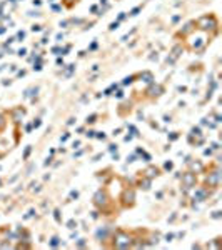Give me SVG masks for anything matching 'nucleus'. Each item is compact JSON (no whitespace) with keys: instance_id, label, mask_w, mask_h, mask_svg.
Returning <instances> with one entry per match:
<instances>
[{"instance_id":"obj_5","label":"nucleus","mask_w":222,"mask_h":250,"mask_svg":"<svg viewBox=\"0 0 222 250\" xmlns=\"http://www.w3.org/2000/svg\"><path fill=\"white\" fill-rule=\"evenodd\" d=\"M145 173H147V177H150V178H152V177H157V175H159V170H157V168H154V167H150V168H147V170H145Z\"/></svg>"},{"instance_id":"obj_6","label":"nucleus","mask_w":222,"mask_h":250,"mask_svg":"<svg viewBox=\"0 0 222 250\" xmlns=\"http://www.w3.org/2000/svg\"><path fill=\"white\" fill-rule=\"evenodd\" d=\"M50 243H52L54 247H55V245H59V238H52V242H50Z\"/></svg>"},{"instance_id":"obj_1","label":"nucleus","mask_w":222,"mask_h":250,"mask_svg":"<svg viewBox=\"0 0 222 250\" xmlns=\"http://www.w3.org/2000/svg\"><path fill=\"white\" fill-rule=\"evenodd\" d=\"M130 245V237L125 235V233L120 232L117 237H115V247H120V248H125Z\"/></svg>"},{"instance_id":"obj_3","label":"nucleus","mask_w":222,"mask_h":250,"mask_svg":"<svg viewBox=\"0 0 222 250\" xmlns=\"http://www.w3.org/2000/svg\"><path fill=\"white\" fill-rule=\"evenodd\" d=\"M134 199H135V195H134V192H129V190H125V194H124V200H125V205H132L134 204Z\"/></svg>"},{"instance_id":"obj_4","label":"nucleus","mask_w":222,"mask_h":250,"mask_svg":"<svg viewBox=\"0 0 222 250\" xmlns=\"http://www.w3.org/2000/svg\"><path fill=\"white\" fill-rule=\"evenodd\" d=\"M182 182L187 185V187H190V185H192L194 182H195V175L194 173H187L186 177H182Z\"/></svg>"},{"instance_id":"obj_2","label":"nucleus","mask_w":222,"mask_h":250,"mask_svg":"<svg viewBox=\"0 0 222 250\" xmlns=\"http://www.w3.org/2000/svg\"><path fill=\"white\" fill-rule=\"evenodd\" d=\"M95 204H97V205H102V207H104L105 204H107V194H105V192H102V190L95 194Z\"/></svg>"}]
</instances>
